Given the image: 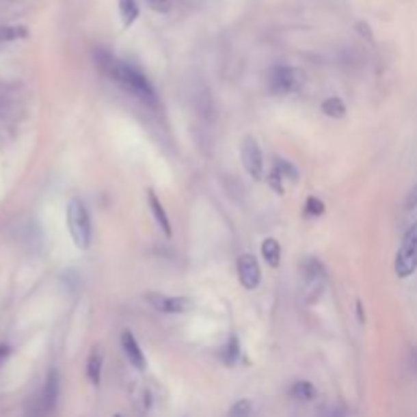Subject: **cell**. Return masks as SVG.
<instances>
[{"label": "cell", "mask_w": 417, "mask_h": 417, "mask_svg": "<svg viewBox=\"0 0 417 417\" xmlns=\"http://www.w3.org/2000/svg\"><path fill=\"white\" fill-rule=\"evenodd\" d=\"M94 59H96V66L112 80L116 82L124 92L133 94L135 98H139L141 102L149 104V106H157V96H155V90L151 82L133 66L116 59L112 53L104 51V49H98L94 53Z\"/></svg>", "instance_id": "cell-1"}, {"label": "cell", "mask_w": 417, "mask_h": 417, "mask_svg": "<svg viewBox=\"0 0 417 417\" xmlns=\"http://www.w3.org/2000/svg\"><path fill=\"white\" fill-rule=\"evenodd\" d=\"M68 228L72 234V241L78 249L85 250L92 243V222L88 208L80 198L70 200L68 204Z\"/></svg>", "instance_id": "cell-2"}, {"label": "cell", "mask_w": 417, "mask_h": 417, "mask_svg": "<svg viewBox=\"0 0 417 417\" xmlns=\"http://www.w3.org/2000/svg\"><path fill=\"white\" fill-rule=\"evenodd\" d=\"M304 72L297 68H289V66H279L271 72L269 76V88L273 94L277 96H285L291 92H297L304 83Z\"/></svg>", "instance_id": "cell-3"}, {"label": "cell", "mask_w": 417, "mask_h": 417, "mask_svg": "<svg viewBox=\"0 0 417 417\" xmlns=\"http://www.w3.org/2000/svg\"><path fill=\"white\" fill-rule=\"evenodd\" d=\"M59 389H62V381H59V373L55 368H51L45 377V383H43V389L37 397V403H35V412L37 417H45L49 414H53L57 401H59Z\"/></svg>", "instance_id": "cell-4"}, {"label": "cell", "mask_w": 417, "mask_h": 417, "mask_svg": "<svg viewBox=\"0 0 417 417\" xmlns=\"http://www.w3.org/2000/svg\"><path fill=\"white\" fill-rule=\"evenodd\" d=\"M417 269V222L407 230L403 245L395 258V273L399 277H409Z\"/></svg>", "instance_id": "cell-5"}, {"label": "cell", "mask_w": 417, "mask_h": 417, "mask_svg": "<svg viewBox=\"0 0 417 417\" xmlns=\"http://www.w3.org/2000/svg\"><path fill=\"white\" fill-rule=\"evenodd\" d=\"M237 273H239V281L245 289H256L260 283V267L254 254H241L237 260Z\"/></svg>", "instance_id": "cell-6"}, {"label": "cell", "mask_w": 417, "mask_h": 417, "mask_svg": "<svg viewBox=\"0 0 417 417\" xmlns=\"http://www.w3.org/2000/svg\"><path fill=\"white\" fill-rule=\"evenodd\" d=\"M147 301L161 314H185L193 308L191 299H187V297H171V295H161V293H149Z\"/></svg>", "instance_id": "cell-7"}, {"label": "cell", "mask_w": 417, "mask_h": 417, "mask_svg": "<svg viewBox=\"0 0 417 417\" xmlns=\"http://www.w3.org/2000/svg\"><path fill=\"white\" fill-rule=\"evenodd\" d=\"M241 159H243V165L249 171V175L252 179H260L263 177V153H260L258 143L252 137H247L243 141Z\"/></svg>", "instance_id": "cell-8"}, {"label": "cell", "mask_w": 417, "mask_h": 417, "mask_svg": "<svg viewBox=\"0 0 417 417\" xmlns=\"http://www.w3.org/2000/svg\"><path fill=\"white\" fill-rule=\"evenodd\" d=\"M301 275H304V281L308 283L310 291L316 293V297L322 293V287H324V277H326V271H324V265L318 260V258H304L301 263Z\"/></svg>", "instance_id": "cell-9"}, {"label": "cell", "mask_w": 417, "mask_h": 417, "mask_svg": "<svg viewBox=\"0 0 417 417\" xmlns=\"http://www.w3.org/2000/svg\"><path fill=\"white\" fill-rule=\"evenodd\" d=\"M120 342H122V350H124V354H126L129 362H131V364H133L137 371H145L147 360H145V354H143L141 346L137 344V340H135L133 332H122Z\"/></svg>", "instance_id": "cell-10"}, {"label": "cell", "mask_w": 417, "mask_h": 417, "mask_svg": "<svg viewBox=\"0 0 417 417\" xmlns=\"http://www.w3.org/2000/svg\"><path fill=\"white\" fill-rule=\"evenodd\" d=\"M147 202H149L151 214H153L155 222L159 224V228L165 232V237H171V224H169V218H167L165 208H163V204L159 202V198L155 196V191H153V189H149V191H147Z\"/></svg>", "instance_id": "cell-11"}, {"label": "cell", "mask_w": 417, "mask_h": 417, "mask_svg": "<svg viewBox=\"0 0 417 417\" xmlns=\"http://www.w3.org/2000/svg\"><path fill=\"white\" fill-rule=\"evenodd\" d=\"M260 252H263V258L269 263V267H279L281 265V247H279V243L275 239H265Z\"/></svg>", "instance_id": "cell-12"}, {"label": "cell", "mask_w": 417, "mask_h": 417, "mask_svg": "<svg viewBox=\"0 0 417 417\" xmlns=\"http://www.w3.org/2000/svg\"><path fill=\"white\" fill-rule=\"evenodd\" d=\"M102 352L100 348H94L90 358H88V379L94 383V385H100V377H102Z\"/></svg>", "instance_id": "cell-13"}, {"label": "cell", "mask_w": 417, "mask_h": 417, "mask_svg": "<svg viewBox=\"0 0 417 417\" xmlns=\"http://www.w3.org/2000/svg\"><path fill=\"white\" fill-rule=\"evenodd\" d=\"M118 12L124 27H131L139 18V2L137 0H118Z\"/></svg>", "instance_id": "cell-14"}, {"label": "cell", "mask_w": 417, "mask_h": 417, "mask_svg": "<svg viewBox=\"0 0 417 417\" xmlns=\"http://www.w3.org/2000/svg\"><path fill=\"white\" fill-rule=\"evenodd\" d=\"M27 37V29L18 25H0V45L2 43H12L18 39Z\"/></svg>", "instance_id": "cell-15"}, {"label": "cell", "mask_w": 417, "mask_h": 417, "mask_svg": "<svg viewBox=\"0 0 417 417\" xmlns=\"http://www.w3.org/2000/svg\"><path fill=\"white\" fill-rule=\"evenodd\" d=\"M322 112L330 118H344L346 116V104L340 98L332 96V98L322 102Z\"/></svg>", "instance_id": "cell-16"}, {"label": "cell", "mask_w": 417, "mask_h": 417, "mask_svg": "<svg viewBox=\"0 0 417 417\" xmlns=\"http://www.w3.org/2000/svg\"><path fill=\"white\" fill-rule=\"evenodd\" d=\"M239 358H241V344H239V338H237V336H230V340L226 342V346H224V350H222V360H224L228 366H232V364L239 362Z\"/></svg>", "instance_id": "cell-17"}, {"label": "cell", "mask_w": 417, "mask_h": 417, "mask_svg": "<svg viewBox=\"0 0 417 417\" xmlns=\"http://www.w3.org/2000/svg\"><path fill=\"white\" fill-rule=\"evenodd\" d=\"M291 395L299 401H312L316 397V387L308 381H297L293 387H291Z\"/></svg>", "instance_id": "cell-18"}, {"label": "cell", "mask_w": 417, "mask_h": 417, "mask_svg": "<svg viewBox=\"0 0 417 417\" xmlns=\"http://www.w3.org/2000/svg\"><path fill=\"white\" fill-rule=\"evenodd\" d=\"M273 167L281 173L283 179H291V181H297V179H299V171H297V167L291 165V163L285 161V159H275V165Z\"/></svg>", "instance_id": "cell-19"}, {"label": "cell", "mask_w": 417, "mask_h": 417, "mask_svg": "<svg viewBox=\"0 0 417 417\" xmlns=\"http://www.w3.org/2000/svg\"><path fill=\"white\" fill-rule=\"evenodd\" d=\"M252 416V401L250 399H241L232 405L228 417H250Z\"/></svg>", "instance_id": "cell-20"}, {"label": "cell", "mask_w": 417, "mask_h": 417, "mask_svg": "<svg viewBox=\"0 0 417 417\" xmlns=\"http://www.w3.org/2000/svg\"><path fill=\"white\" fill-rule=\"evenodd\" d=\"M324 210H326V206H324L318 198H308V202H306V214H310V216H322Z\"/></svg>", "instance_id": "cell-21"}, {"label": "cell", "mask_w": 417, "mask_h": 417, "mask_svg": "<svg viewBox=\"0 0 417 417\" xmlns=\"http://www.w3.org/2000/svg\"><path fill=\"white\" fill-rule=\"evenodd\" d=\"M145 4H147L151 10L161 12V14H165V12L171 10V0H145Z\"/></svg>", "instance_id": "cell-22"}, {"label": "cell", "mask_w": 417, "mask_h": 417, "mask_svg": "<svg viewBox=\"0 0 417 417\" xmlns=\"http://www.w3.org/2000/svg\"><path fill=\"white\" fill-rule=\"evenodd\" d=\"M281 181H283L281 173L273 167V171H271V175H269V183H271V187H273L277 193H283V185H281Z\"/></svg>", "instance_id": "cell-23"}, {"label": "cell", "mask_w": 417, "mask_h": 417, "mask_svg": "<svg viewBox=\"0 0 417 417\" xmlns=\"http://www.w3.org/2000/svg\"><path fill=\"white\" fill-rule=\"evenodd\" d=\"M417 208V183L416 187L407 193V200H405V210H416Z\"/></svg>", "instance_id": "cell-24"}, {"label": "cell", "mask_w": 417, "mask_h": 417, "mask_svg": "<svg viewBox=\"0 0 417 417\" xmlns=\"http://www.w3.org/2000/svg\"><path fill=\"white\" fill-rule=\"evenodd\" d=\"M8 354H10V348H8L6 344H0V366H2V362L8 358Z\"/></svg>", "instance_id": "cell-25"}, {"label": "cell", "mask_w": 417, "mask_h": 417, "mask_svg": "<svg viewBox=\"0 0 417 417\" xmlns=\"http://www.w3.org/2000/svg\"><path fill=\"white\" fill-rule=\"evenodd\" d=\"M356 312H358V318H360V324H364V314H362V304L358 301L356 304Z\"/></svg>", "instance_id": "cell-26"}, {"label": "cell", "mask_w": 417, "mask_h": 417, "mask_svg": "<svg viewBox=\"0 0 417 417\" xmlns=\"http://www.w3.org/2000/svg\"><path fill=\"white\" fill-rule=\"evenodd\" d=\"M412 368L417 373V348H414V352H412Z\"/></svg>", "instance_id": "cell-27"}, {"label": "cell", "mask_w": 417, "mask_h": 417, "mask_svg": "<svg viewBox=\"0 0 417 417\" xmlns=\"http://www.w3.org/2000/svg\"><path fill=\"white\" fill-rule=\"evenodd\" d=\"M116 417H120V416H116Z\"/></svg>", "instance_id": "cell-28"}]
</instances>
